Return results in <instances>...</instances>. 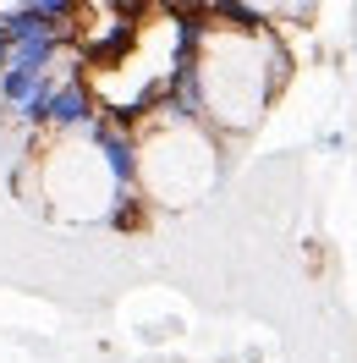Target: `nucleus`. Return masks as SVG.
<instances>
[{"label":"nucleus","instance_id":"1","mask_svg":"<svg viewBox=\"0 0 357 363\" xmlns=\"http://www.w3.org/2000/svg\"><path fill=\"white\" fill-rule=\"evenodd\" d=\"M286 83V55L264 28H225L203 11L193 50V89L209 133H247L269 111V94Z\"/></svg>","mask_w":357,"mask_h":363}]
</instances>
